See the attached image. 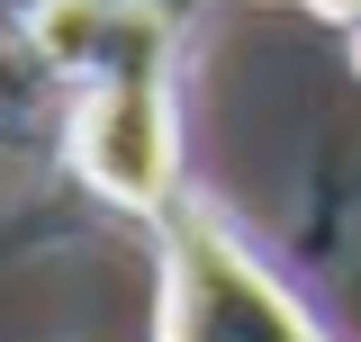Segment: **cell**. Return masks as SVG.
I'll use <instances>...</instances> for the list:
<instances>
[{
	"instance_id": "6da1fadb",
	"label": "cell",
	"mask_w": 361,
	"mask_h": 342,
	"mask_svg": "<svg viewBox=\"0 0 361 342\" xmlns=\"http://www.w3.org/2000/svg\"><path fill=\"white\" fill-rule=\"evenodd\" d=\"M145 234H154V342H334L298 270H280V253L253 243L244 216L217 208L208 189H190Z\"/></svg>"
},
{
	"instance_id": "7a4b0ae2",
	"label": "cell",
	"mask_w": 361,
	"mask_h": 342,
	"mask_svg": "<svg viewBox=\"0 0 361 342\" xmlns=\"http://www.w3.org/2000/svg\"><path fill=\"white\" fill-rule=\"evenodd\" d=\"M180 63L190 54H145L118 63L99 82L63 90V180L82 189L90 208L135 216V225H163V216L199 189L190 180V108H180Z\"/></svg>"
},
{
	"instance_id": "3957f363",
	"label": "cell",
	"mask_w": 361,
	"mask_h": 342,
	"mask_svg": "<svg viewBox=\"0 0 361 342\" xmlns=\"http://www.w3.org/2000/svg\"><path fill=\"white\" fill-rule=\"evenodd\" d=\"M280 9H307L316 27H343V37L361 27V0H280Z\"/></svg>"
},
{
	"instance_id": "277c9868",
	"label": "cell",
	"mask_w": 361,
	"mask_h": 342,
	"mask_svg": "<svg viewBox=\"0 0 361 342\" xmlns=\"http://www.w3.org/2000/svg\"><path fill=\"white\" fill-rule=\"evenodd\" d=\"M343 63H353V82H361V27H353V37H343Z\"/></svg>"
}]
</instances>
